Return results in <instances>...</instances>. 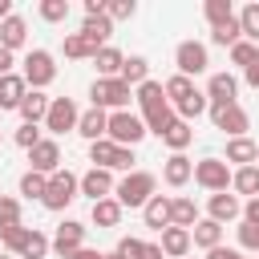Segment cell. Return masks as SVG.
I'll return each mask as SVG.
<instances>
[{
  "label": "cell",
  "instance_id": "7402d4cb",
  "mask_svg": "<svg viewBox=\"0 0 259 259\" xmlns=\"http://www.w3.org/2000/svg\"><path fill=\"white\" fill-rule=\"evenodd\" d=\"M81 36H85L89 45L105 49V40L113 36V20H109L105 12H93V16H85V24H81Z\"/></svg>",
  "mask_w": 259,
  "mask_h": 259
},
{
  "label": "cell",
  "instance_id": "7c38bea8",
  "mask_svg": "<svg viewBox=\"0 0 259 259\" xmlns=\"http://www.w3.org/2000/svg\"><path fill=\"white\" fill-rule=\"evenodd\" d=\"M81 247H85V223L65 219V223L57 227V235H53V251H57L61 259H73Z\"/></svg>",
  "mask_w": 259,
  "mask_h": 259
},
{
  "label": "cell",
  "instance_id": "9f6ffc18",
  "mask_svg": "<svg viewBox=\"0 0 259 259\" xmlns=\"http://www.w3.org/2000/svg\"><path fill=\"white\" fill-rule=\"evenodd\" d=\"M8 16H12V0H0V24H4Z\"/></svg>",
  "mask_w": 259,
  "mask_h": 259
},
{
  "label": "cell",
  "instance_id": "9c48e42d",
  "mask_svg": "<svg viewBox=\"0 0 259 259\" xmlns=\"http://www.w3.org/2000/svg\"><path fill=\"white\" fill-rule=\"evenodd\" d=\"M77 121H81V109H77V101H73V97H53V105H49V117H45V130H49L53 138H61V134L77 130Z\"/></svg>",
  "mask_w": 259,
  "mask_h": 259
},
{
  "label": "cell",
  "instance_id": "836d02e7",
  "mask_svg": "<svg viewBox=\"0 0 259 259\" xmlns=\"http://www.w3.org/2000/svg\"><path fill=\"white\" fill-rule=\"evenodd\" d=\"M206 109H210V101H206V89H194V93H190V97H186V101H182L174 113H178L182 121H194V117H202Z\"/></svg>",
  "mask_w": 259,
  "mask_h": 259
},
{
  "label": "cell",
  "instance_id": "bcb514c9",
  "mask_svg": "<svg viewBox=\"0 0 259 259\" xmlns=\"http://www.w3.org/2000/svg\"><path fill=\"white\" fill-rule=\"evenodd\" d=\"M24 235H28V227L20 223V227H8V231H0V243H4L8 251H16V255H20V243H24Z\"/></svg>",
  "mask_w": 259,
  "mask_h": 259
},
{
  "label": "cell",
  "instance_id": "f5cc1de1",
  "mask_svg": "<svg viewBox=\"0 0 259 259\" xmlns=\"http://www.w3.org/2000/svg\"><path fill=\"white\" fill-rule=\"evenodd\" d=\"M206 259H243V251H235V247H214V251H206Z\"/></svg>",
  "mask_w": 259,
  "mask_h": 259
},
{
  "label": "cell",
  "instance_id": "5b68a950",
  "mask_svg": "<svg viewBox=\"0 0 259 259\" xmlns=\"http://www.w3.org/2000/svg\"><path fill=\"white\" fill-rule=\"evenodd\" d=\"M77 194H81V178H77L73 170H57V174L49 178V190H45L40 206H45V210H65Z\"/></svg>",
  "mask_w": 259,
  "mask_h": 259
},
{
  "label": "cell",
  "instance_id": "f546056e",
  "mask_svg": "<svg viewBox=\"0 0 259 259\" xmlns=\"http://www.w3.org/2000/svg\"><path fill=\"white\" fill-rule=\"evenodd\" d=\"M231 190L247 194V198H259V166H239L235 178H231Z\"/></svg>",
  "mask_w": 259,
  "mask_h": 259
},
{
  "label": "cell",
  "instance_id": "d6986e66",
  "mask_svg": "<svg viewBox=\"0 0 259 259\" xmlns=\"http://www.w3.org/2000/svg\"><path fill=\"white\" fill-rule=\"evenodd\" d=\"M170 202H174V198L154 194V198L142 206V219H146V227H150V231H158V235H162V231L170 227Z\"/></svg>",
  "mask_w": 259,
  "mask_h": 259
},
{
  "label": "cell",
  "instance_id": "74e56055",
  "mask_svg": "<svg viewBox=\"0 0 259 259\" xmlns=\"http://www.w3.org/2000/svg\"><path fill=\"white\" fill-rule=\"evenodd\" d=\"M202 16L210 20V28H219V24L235 20V8H231V0H206L202 4Z\"/></svg>",
  "mask_w": 259,
  "mask_h": 259
},
{
  "label": "cell",
  "instance_id": "2e32d148",
  "mask_svg": "<svg viewBox=\"0 0 259 259\" xmlns=\"http://www.w3.org/2000/svg\"><path fill=\"white\" fill-rule=\"evenodd\" d=\"M49 105H53V97H45L40 89H28V97L20 101V117H24V125H45V117H49Z\"/></svg>",
  "mask_w": 259,
  "mask_h": 259
},
{
  "label": "cell",
  "instance_id": "4fadbf2b",
  "mask_svg": "<svg viewBox=\"0 0 259 259\" xmlns=\"http://www.w3.org/2000/svg\"><path fill=\"white\" fill-rule=\"evenodd\" d=\"M206 101H210V105H235V101H239V77H235V73H210V81H206Z\"/></svg>",
  "mask_w": 259,
  "mask_h": 259
},
{
  "label": "cell",
  "instance_id": "30bf717a",
  "mask_svg": "<svg viewBox=\"0 0 259 259\" xmlns=\"http://www.w3.org/2000/svg\"><path fill=\"white\" fill-rule=\"evenodd\" d=\"M174 65H178L182 77H198V73H206V69H210L206 45H202V40H182V45L174 49Z\"/></svg>",
  "mask_w": 259,
  "mask_h": 259
},
{
  "label": "cell",
  "instance_id": "f35d334b",
  "mask_svg": "<svg viewBox=\"0 0 259 259\" xmlns=\"http://www.w3.org/2000/svg\"><path fill=\"white\" fill-rule=\"evenodd\" d=\"M210 40H214V45H223V49H235V45L243 40L239 16H235V20H227V24H219V28H210Z\"/></svg>",
  "mask_w": 259,
  "mask_h": 259
},
{
  "label": "cell",
  "instance_id": "c3c4849f",
  "mask_svg": "<svg viewBox=\"0 0 259 259\" xmlns=\"http://www.w3.org/2000/svg\"><path fill=\"white\" fill-rule=\"evenodd\" d=\"M12 142H16L20 150H32V146L40 142V130H36V125H20V130L12 134Z\"/></svg>",
  "mask_w": 259,
  "mask_h": 259
},
{
  "label": "cell",
  "instance_id": "cb8c5ba5",
  "mask_svg": "<svg viewBox=\"0 0 259 259\" xmlns=\"http://www.w3.org/2000/svg\"><path fill=\"white\" fill-rule=\"evenodd\" d=\"M28 40V24H24V16H8L4 24H0V49H8V53H16L20 45Z\"/></svg>",
  "mask_w": 259,
  "mask_h": 259
},
{
  "label": "cell",
  "instance_id": "ffe728a7",
  "mask_svg": "<svg viewBox=\"0 0 259 259\" xmlns=\"http://www.w3.org/2000/svg\"><path fill=\"white\" fill-rule=\"evenodd\" d=\"M190 243L202 247V251L223 247V223H214V219H198V223L190 227Z\"/></svg>",
  "mask_w": 259,
  "mask_h": 259
},
{
  "label": "cell",
  "instance_id": "60d3db41",
  "mask_svg": "<svg viewBox=\"0 0 259 259\" xmlns=\"http://www.w3.org/2000/svg\"><path fill=\"white\" fill-rule=\"evenodd\" d=\"M40 20H49V24H61V20H69V0H40Z\"/></svg>",
  "mask_w": 259,
  "mask_h": 259
},
{
  "label": "cell",
  "instance_id": "f1b7e54d",
  "mask_svg": "<svg viewBox=\"0 0 259 259\" xmlns=\"http://www.w3.org/2000/svg\"><path fill=\"white\" fill-rule=\"evenodd\" d=\"M49 251H53V239H49L45 231L28 227V235H24V243H20V259H45Z\"/></svg>",
  "mask_w": 259,
  "mask_h": 259
},
{
  "label": "cell",
  "instance_id": "ab89813d",
  "mask_svg": "<svg viewBox=\"0 0 259 259\" xmlns=\"http://www.w3.org/2000/svg\"><path fill=\"white\" fill-rule=\"evenodd\" d=\"M45 190H49V174H36V170L20 174V194L24 198H45Z\"/></svg>",
  "mask_w": 259,
  "mask_h": 259
},
{
  "label": "cell",
  "instance_id": "db71d44e",
  "mask_svg": "<svg viewBox=\"0 0 259 259\" xmlns=\"http://www.w3.org/2000/svg\"><path fill=\"white\" fill-rule=\"evenodd\" d=\"M12 65H16V61H12V53H8V49H0V77H8V73H12Z\"/></svg>",
  "mask_w": 259,
  "mask_h": 259
},
{
  "label": "cell",
  "instance_id": "6f0895ef",
  "mask_svg": "<svg viewBox=\"0 0 259 259\" xmlns=\"http://www.w3.org/2000/svg\"><path fill=\"white\" fill-rule=\"evenodd\" d=\"M255 166H259V158H255Z\"/></svg>",
  "mask_w": 259,
  "mask_h": 259
},
{
  "label": "cell",
  "instance_id": "603a6c76",
  "mask_svg": "<svg viewBox=\"0 0 259 259\" xmlns=\"http://www.w3.org/2000/svg\"><path fill=\"white\" fill-rule=\"evenodd\" d=\"M255 158H259V142H251V138H227V166L235 162V166H255Z\"/></svg>",
  "mask_w": 259,
  "mask_h": 259
},
{
  "label": "cell",
  "instance_id": "e575fe53",
  "mask_svg": "<svg viewBox=\"0 0 259 259\" xmlns=\"http://www.w3.org/2000/svg\"><path fill=\"white\" fill-rule=\"evenodd\" d=\"M235 16H239V28H243V40L259 45V4H243Z\"/></svg>",
  "mask_w": 259,
  "mask_h": 259
},
{
  "label": "cell",
  "instance_id": "b9f144b4",
  "mask_svg": "<svg viewBox=\"0 0 259 259\" xmlns=\"http://www.w3.org/2000/svg\"><path fill=\"white\" fill-rule=\"evenodd\" d=\"M8 227H20V202L12 194H0V231Z\"/></svg>",
  "mask_w": 259,
  "mask_h": 259
},
{
  "label": "cell",
  "instance_id": "e0dca14e",
  "mask_svg": "<svg viewBox=\"0 0 259 259\" xmlns=\"http://www.w3.org/2000/svg\"><path fill=\"white\" fill-rule=\"evenodd\" d=\"M77 134H81L85 142H101V138L109 134V113H105V109H93V105H89V109L81 113V121H77Z\"/></svg>",
  "mask_w": 259,
  "mask_h": 259
},
{
  "label": "cell",
  "instance_id": "7a4b0ae2",
  "mask_svg": "<svg viewBox=\"0 0 259 259\" xmlns=\"http://www.w3.org/2000/svg\"><path fill=\"white\" fill-rule=\"evenodd\" d=\"M154 186H158V178H154L150 170H130V174L113 186V198H117L121 206H130V210H134V206L142 210V206L154 198Z\"/></svg>",
  "mask_w": 259,
  "mask_h": 259
},
{
  "label": "cell",
  "instance_id": "d6a6232c",
  "mask_svg": "<svg viewBox=\"0 0 259 259\" xmlns=\"http://www.w3.org/2000/svg\"><path fill=\"white\" fill-rule=\"evenodd\" d=\"M65 57H69V61H93V57H97V45H89L81 32H69V36H65Z\"/></svg>",
  "mask_w": 259,
  "mask_h": 259
},
{
  "label": "cell",
  "instance_id": "8992f818",
  "mask_svg": "<svg viewBox=\"0 0 259 259\" xmlns=\"http://www.w3.org/2000/svg\"><path fill=\"white\" fill-rule=\"evenodd\" d=\"M231 178H235V170L227 166V158H202V162H194V182L202 190H210V194L231 190Z\"/></svg>",
  "mask_w": 259,
  "mask_h": 259
},
{
  "label": "cell",
  "instance_id": "816d5d0a",
  "mask_svg": "<svg viewBox=\"0 0 259 259\" xmlns=\"http://www.w3.org/2000/svg\"><path fill=\"white\" fill-rule=\"evenodd\" d=\"M243 81H247L251 89H259V57H255V61H251V65L243 69Z\"/></svg>",
  "mask_w": 259,
  "mask_h": 259
},
{
  "label": "cell",
  "instance_id": "8fae6325",
  "mask_svg": "<svg viewBox=\"0 0 259 259\" xmlns=\"http://www.w3.org/2000/svg\"><path fill=\"white\" fill-rule=\"evenodd\" d=\"M28 170L49 174V178L61 170V146H57V138H40V142L28 150Z\"/></svg>",
  "mask_w": 259,
  "mask_h": 259
},
{
  "label": "cell",
  "instance_id": "6da1fadb",
  "mask_svg": "<svg viewBox=\"0 0 259 259\" xmlns=\"http://www.w3.org/2000/svg\"><path fill=\"white\" fill-rule=\"evenodd\" d=\"M138 105H142V121H146V130L154 134V138H162L174 121H178V113H174V105L166 101V85H158V81H146V85H138Z\"/></svg>",
  "mask_w": 259,
  "mask_h": 259
},
{
  "label": "cell",
  "instance_id": "44dd1931",
  "mask_svg": "<svg viewBox=\"0 0 259 259\" xmlns=\"http://www.w3.org/2000/svg\"><path fill=\"white\" fill-rule=\"evenodd\" d=\"M28 97V81L20 73L0 77V109H20V101Z\"/></svg>",
  "mask_w": 259,
  "mask_h": 259
},
{
  "label": "cell",
  "instance_id": "d4e9b609",
  "mask_svg": "<svg viewBox=\"0 0 259 259\" xmlns=\"http://www.w3.org/2000/svg\"><path fill=\"white\" fill-rule=\"evenodd\" d=\"M190 247H194V243H190V231H186V227H166V231H162V255L182 259Z\"/></svg>",
  "mask_w": 259,
  "mask_h": 259
},
{
  "label": "cell",
  "instance_id": "ee69618b",
  "mask_svg": "<svg viewBox=\"0 0 259 259\" xmlns=\"http://www.w3.org/2000/svg\"><path fill=\"white\" fill-rule=\"evenodd\" d=\"M255 57H259V45H251V40H239V45L231 49V61H235V65H243V69H247Z\"/></svg>",
  "mask_w": 259,
  "mask_h": 259
},
{
  "label": "cell",
  "instance_id": "5bb4252c",
  "mask_svg": "<svg viewBox=\"0 0 259 259\" xmlns=\"http://www.w3.org/2000/svg\"><path fill=\"white\" fill-rule=\"evenodd\" d=\"M113 170H101V166H89L85 174H81V194L85 198H93V202H101V198H109L113 194Z\"/></svg>",
  "mask_w": 259,
  "mask_h": 259
},
{
  "label": "cell",
  "instance_id": "681fc988",
  "mask_svg": "<svg viewBox=\"0 0 259 259\" xmlns=\"http://www.w3.org/2000/svg\"><path fill=\"white\" fill-rule=\"evenodd\" d=\"M134 166V150L130 146H117V158H113V170H130Z\"/></svg>",
  "mask_w": 259,
  "mask_h": 259
},
{
  "label": "cell",
  "instance_id": "83f0119b",
  "mask_svg": "<svg viewBox=\"0 0 259 259\" xmlns=\"http://www.w3.org/2000/svg\"><path fill=\"white\" fill-rule=\"evenodd\" d=\"M198 223V206H194V198H186V194H178L174 202H170V227H194Z\"/></svg>",
  "mask_w": 259,
  "mask_h": 259
},
{
  "label": "cell",
  "instance_id": "d590c367",
  "mask_svg": "<svg viewBox=\"0 0 259 259\" xmlns=\"http://www.w3.org/2000/svg\"><path fill=\"white\" fill-rule=\"evenodd\" d=\"M190 93H194V81H190V77H182V73H174V77L166 81V101H170L174 109H178V105H182V101H186Z\"/></svg>",
  "mask_w": 259,
  "mask_h": 259
},
{
  "label": "cell",
  "instance_id": "ac0fdd59",
  "mask_svg": "<svg viewBox=\"0 0 259 259\" xmlns=\"http://www.w3.org/2000/svg\"><path fill=\"white\" fill-rule=\"evenodd\" d=\"M190 178H194V162H190L186 154H170V158H166V166H162V182L178 190V186H186Z\"/></svg>",
  "mask_w": 259,
  "mask_h": 259
},
{
  "label": "cell",
  "instance_id": "9a60e30c",
  "mask_svg": "<svg viewBox=\"0 0 259 259\" xmlns=\"http://www.w3.org/2000/svg\"><path fill=\"white\" fill-rule=\"evenodd\" d=\"M243 214V202H239V194H210L206 198V219H214V223H235Z\"/></svg>",
  "mask_w": 259,
  "mask_h": 259
},
{
  "label": "cell",
  "instance_id": "f907efd6",
  "mask_svg": "<svg viewBox=\"0 0 259 259\" xmlns=\"http://www.w3.org/2000/svg\"><path fill=\"white\" fill-rule=\"evenodd\" d=\"M243 223H259V198H247L243 202Z\"/></svg>",
  "mask_w": 259,
  "mask_h": 259
},
{
  "label": "cell",
  "instance_id": "4316f807",
  "mask_svg": "<svg viewBox=\"0 0 259 259\" xmlns=\"http://www.w3.org/2000/svg\"><path fill=\"white\" fill-rule=\"evenodd\" d=\"M93 65H97V77H121V65H125V57H121V49L105 45V49H97Z\"/></svg>",
  "mask_w": 259,
  "mask_h": 259
},
{
  "label": "cell",
  "instance_id": "7dc6e473",
  "mask_svg": "<svg viewBox=\"0 0 259 259\" xmlns=\"http://www.w3.org/2000/svg\"><path fill=\"white\" fill-rule=\"evenodd\" d=\"M105 16L109 20H130L134 16V0H109L105 4Z\"/></svg>",
  "mask_w": 259,
  "mask_h": 259
},
{
  "label": "cell",
  "instance_id": "4dcf8cb0",
  "mask_svg": "<svg viewBox=\"0 0 259 259\" xmlns=\"http://www.w3.org/2000/svg\"><path fill=\"white\" fill-rule=\"evenodd\" d=\"M121 81H125L130 89L146 85V81H150V61H146V57H125V65H121Z\"/></svg>",
  "mask_w": 259,
  "mask_h": 259
},
{
  "label": "cell",
  "instance_id": "f6af8a7d",
  "mask_svg": "<svg viewBox=\"0 0 259 259\" xmlns=\"http://www.w3.org/2000/svg\"><path fill=\"white\" fill-rule=\"evenodd\" d=\"M239 247L259 251V223H239Z\"/></svg>",
  "mask_w": 259,
  "mask_h": 259
},
{
  "label": "cell",
  "instance_id": "3957f363",
  "mask_svg": "<svg viewBox=\"0 0 259 259\" xmlns=\"http://www.w3.org/2000/svg\"><path fill=\"white\" fill-rule=\"evenodd\" d=\"M89 101H93V109H125L130 105V85L121 81V77H97L93 85H89Z\"/></svg>",
  "mask_w": 259,
  "mask_h": 259
},
{
  "label": "cell",
  "instance_id": "1f68e13d",
  "mask_svg": "<svg viewBox=\"0 0 259 259\" xmlns=\"http://www.w3.org/2000/svg\"><path fill=\"white\" fill-rule=\"evenodd\" d=\"M162 142H166V146H170L174 154H182V150H186V146L194 142V130H190V121H182V117H178V121H174V125H170V130L162 134Z\"/></svg>",
  "mask_w": 259,
  "mask_h": 259
},
{
  "label": "cell",
  "instance_id": "8d00e7d4",
  "mask_svg": "<svg viewBox=\"0 0 259 259\" xmlns=\"http://www.w3.org/2000/svg\"><path fill=\"white\" fill-rule=\"evenodd\" d=\"M113 158H117V146H113L109 138H101V142H89V162H93V166H101V170H113Z\"/></svg>",
  "mask_w": 259,
  "mask_h": 259
},
{
  "label": "cell",
  "instance_id": "ba28073f",
  "mask_svg": "<svg viewBox=\"0 0 259 259\" xmlns=\"http://www.w3.org/2000/svg\"><path fill=\"white\" fill-rule=\"evenodd\" d=\"M206 113H210L214 130H223L227 138H247V130H251V117H247V109L239 101L235 105H210Z\"/></svg>",
  "mask_w": 259,
  "mask_h": 259
},
{
  "label": "cell",
  "instance_id": "484cf974",
  "mask_svg": "<svg viewBox=\"0 0 259 259\" xmlns=\"http://www.w3.org/2000/svg\"><path fill=\"white\" fill-rule=\"evenodd\" d=\"M121 214H125V206L109 194V198H101V202H93V223L101 227V231H109V227H117L121 223Z\"/></svg>",
  "mask_w": 259,
  "mask_h": 259
},
{
  "label": "cell",
  "instance_id": "277c9868",
  "mask_svg": "<svg viewBox=\"0 0 259 259\" xmlns=\"http://www.w3.org/2000/svg\"><path fill=\"white\" fill-rule=\"evenodd\" d=\"M150 130H146V121H142V113H130V109H117V113H109V142L113 146H138L142 138H146Z\"/></svg>",
  "mask_w": 259,
  "mask_h": 259
},
{
  "label": "cell",
  "instance_id": "52a82bcc",
  "mask_svg": "<svg viewBox=\"0 0 259 259\" xmlns=\"http://www.w3.org/2000/svg\"><path fill=\"white\" fill-rule=\"evenodd\" d=\"M20 77L28 81V89H40V93H45V85H53V77H57L53 53H49V49H32V53L24 57V73H20Z\"/></svg>",
  "mask_w": 259,
  "mask_h": 259
},
{
  "label": "cell",
  "instance_id": "11a10c76",
  "mask_svg": "<svg viewBox=\"0 0 259 259\" xmlns=\"http://www.w3.org/2000/svg\"><path fill=\"white\" fill-rule=\"evenodd\" d=\"M142 259H162V243H146V251H142Z\"/></svg>",
  "mask_w": 259,
  "mask_h": 259
},
{
  "label": "cell",
  "instance_id": "7bdbcfd3",
  "mask_svg": "<svg viewBox=\"0 0 259 259\" xmlns=\"http://www.w3.org/2000/svg\"><path fill=\"white\" fill-rule=\"evenodd\" d=\"M113 251H117V255H121V259H142V251H146V243H142V239H138V235H121V239H117V247H113Z\"/></svg>",
  "mask_w": 259,
  "mask_h": 259
}]
</instances>
